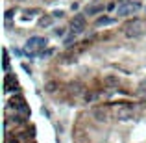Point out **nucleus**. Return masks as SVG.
Returning a JSON list of instances; mask_svg holds the SVG:
<instances>
[{
	"mask_svg": "<svg viewBox=\"0 0 146 143\" xmlns=\"http://www.w3.org/2000/svg\"><path fill=\"white\" fill-rule=\"evenodd\" d=\"M146 30V24L141 19H133V21L126 22L124 24V36L129 37V39H135V37H141Z\"/></svg>",
	"mask_w": 146,
	"mask_h": 143,
	"instance_id": "obj_1",
	"label": "nucleus"
},
{
	"mask_svg": "<svg viewBox=\"0 0 146 143\" xmlns=\"http://www.w3.org/2000/svg\"><path fill=\"white\" fill-rule=\"evenodd\" d=\"M70 26H72V32L74 34H82L85 30V17L83 15H74L70 21Z\"/></svg>",
	"mask_w": 146,
	"mask_h": 143,
	"instance_id": "obj_2",
	"label": "nucleus"
},
{
	"mask_svg": "<svg viewBox=\"0 0 146 143\" xmlns=\"http://www.w3.org/2000/svg\"><path fill=\"white\" fill-rule=\"evenodd\" d=\"M11 104H13V108L19 111V113H22V115H28L30 113V108L26 106V100L22 99V97H15V99L11 100Z\"/></svg>",
	"mask_w": 146,
	"mask_h": 143,
	"instance_id": "obj_3",
	"label": "nucleus"
},
{
	"mask_svg": "<svg viewBox=\"0 0 146 143\" xmlns=\"http://www.w3.org/2000/svg\"><path fill=\"white\" fill-rule=\"evenodd\" d=\"M117 119L122 121V123L131 121V119H133V110H131V108H126V106L118 108V110H117Z\"/></svg>",
	"mask_w": 146,
	"mask_h": 143,
	"instance_id": "obj_4",
	"label": "nucleus"
},
{
	"mask_svg": "<svg viewBox=\"0 0 146 143\" xmlns=\"http://www.w3.org/2000/svg\"><path fill=\"white\" fill-rule=\"evenodd\" d=\"M102 11H104V4L96 2V0L85 7V15H89V17H91V15H98V13H102Z\"/></svg>",
	"mask_w": 146,
	"mask_h": 143,
	"instance_id": "obj_5",
	"label": "nucleus"
},
{
	"mask_svg": "<svg viewBox=\"0 0 146 143\" xmlns=\"http://www.w3.org/2000/svg\"><path fill=\"white\" fill-rule=\"evenodd\" d=\"M54 24V15H43L39 19V26L41 28H48V26Z\"/></svg>",
	"mask_w": 146,
	"mask_h": 143,
	"instance_id": "obj_6",
	"label": "nucleus"
},
{
	"mask_svg": "<svg viewBox=\"0 0 146 143\" xmlns=\"http://www.w3.org/2000/svg\"><path fill=\"white\" fill-rule=\"evenodd\" d=\"M93 115H94V119H96V121H106L107 111H106V108H94V110H93Z\"/></svg>",
	"mask_w": 146,
	"mask_h": 143,
	"instance_id": "obj_7",
	"label": "nucleus"
},
{
	"mask_svg": "<svg viewBox=\"0 0 146 143\" xmlns=\"http://www.w3.org/2000/svg\"><path fill=\"white\" fill-rule=\"evenodd\" d=\"M104 84H106V86H109V87L118 86V76L117 75H107L106 78H104Z\"/></svg>",
	"mask_w": 146,
	"mask_h": 143,
	"instance_id": "obj_8",
	"label": "nucleus"
},
{
	"mask_svg": "<svg viewBox=\"0 0 146 143\" xmlns=\"http://www.w3.org/2000/svg\"><path fill=\"white\" fill-rule=\"evenodd\" d=\"M115 22V19H111V17H100V19H96V26H107V24H113Z\"/></svg>",
	"mask_w": 146,
	"mask_h": 143,
	"instance_id": "obj_9",
	"label": "nucleus"
},
{
	"mask_svg": "<svg viewBox=\"0 0 146 143\" xmlns=\"http://www.w3.org/2000/svg\"><path fill=\"white\" fill-rule=\"evenodd\" d=\"M56 89H57V82H54V80H50V82L44 84V91H46V93H54Z\"/></svg>",
	"mask_w": 146,
	"mask_h": 143,
	"instance_id": "obj_10",
	"label": "nucleus"
},
{
	"mask_svg": "<svg viewBox=\"0 0 146 143\" xmlns=\"http://www.w3.org/2000/svg\"><path fill=\"white\" fill-rule=\"evenodd\" d=\"M83 99H85L87 102H93V100L96 99V93H93V91H87V93L83 95Z\"/></svg>",
	"mask_w": 146,
	"mask_h": 143,
	"instance_id": "obj_11",
	"label": "nucleus"
},
{
	"mask_svg": "<svg viewBox=\"0 0 146 143\" xmlns=\"http://www.w3.org/2000/svg\"><path fill=\"white\" fill-rule=\"evenodd\" d=\"M9 69V56H7V50H4V71Z\"/></svg>",
	"mask_w": 146,
	"mask_h": 143,
	"instance_id": "obj_12",
	"label": "nucleus"
},
{
	"mask_svg": "<svg viewBox=\"0 0 146 143\" xmlns=\"http://www.w3.org/2000/svg\"><path fill=\"white\" fill-rule=\"evenodd\" d=\"M68 87H70V91H72V93H80V89H82V86H80L78 82L70 84V86H68Z\"/></svg>",
	"mask_w": 146,
	"mask_h": 143,
	"instance_id": "obj_13",
	"label": "nucleus"
},
{
	"mask_svg": "<svg viewBox=\"0 0 146 143\" xmlns=\"http://www.w3.org/2000/svg\"><path fill=\"white\" fill-rule=\"evenodd\" d=\"M52 15H54V19H63V17H65V11H63V9H56Z\"/></svg>",
	"mask_w": 146,
	"mask_h": 143,
	"instance_id": "obj_14",
	"label": "nucleus"
},
{
	"mask_svg": "<svg viewBox=\"0 0 146 143\" xmlns=\"http://www.w3.org/2000/svg\"><path fill=\"white\" fill-rule=\"evenodd\" d=\"M52 54H54V50H52V48H48V50H43V52H41V58L44 60V58H50Z\"/></svg>",
	"mask_w": 146,
	"mask_h": 143,
	"instance_id": "obj_15",
	"label": "nucleus"
},
{
	"mask_svg": "<svg viewBox=\"0 0 146 143\" xmlns=\"http://www.w3.org/2000/svg\"><path fill=\"white\" fill-rule=\"evenodd\" d=\"M54 34H56L57 37H63L65 36V28H54Z\"/></svg>",
	"mask_w": 146,
	"mask_h": 143,
	"instance_id": "obj_16",
	"label": "nucleus"
},
{
	"mask_svg": "<svg viewBox=\"0 0 146 143\" xmlns=\"http://www.w3.org/2000/svg\"><path fill=\"white\" fill-rule=\"evenodd\" d=\"M74 39H76V37H74V34H72V36H68L67 39H65V45H67V47H70V45L74 43Z\"/></svg>",
	"mask_w": 146,
	"mask_h": 143,
	"instance_id": "obj_17",
	"label": "nucleus"
},
{
	"mask_svg": "<svg viewBox=\"0 0 146 143\" xmlns=\"http://www.w3.org/2000/svg\"><path fill=\"white\" fill-rule=\"evenodd\" d=\"M4 17H6V21H11V19H13V9H7Z\"/></svg>",
	"mask_w": 146,
	"mask_h": 143,
	"instance_id": "obj_18",
	"label": "nucleus"
},
{
	"mask_svg": "<svg viewBox=\"0 0 146 143\" xmlns=\"http://www.w3.org/2000/svg\"><path fill=\"white\" fill-rule=\"evenodd\" d=\"M41 111H43V113H44V115H46V117H50V111L46 110V108H43V110H41Z\"/></svg>",
	"mask_w": 146,
	"mask_h": 143,
	"instance_id": "obj_19",
	"label": "nucleus"
},
{
	"mask_svg": "<svg viewBox=\"0 0 146 143\" xmlns=\"http://www.w3.org/2000/svg\"><path fill=\"white\" fill-rule=\"evenodd\" d=\"M17 2H24V0H17Z\"/></svg>",
	"mask_w": 146,
	"mask_h": 143,
	"instance_id": "obj_20",
	"label": "nucleus"
},
{
	"mask_svg": "<svg viewBox=\"0 0 146 143\" xmlns=\"http://www.w3.org/2000/svg\"><path fill=\"white\" fill-rule=\"evenodd\" d=\"M43 2H50V0H43Z\"/></svg>",
	"mask_w": 146,
	"mask_h": 143,
	"instance_id": "obj_21",
	"label": "nucleus"
}]
</instances>
